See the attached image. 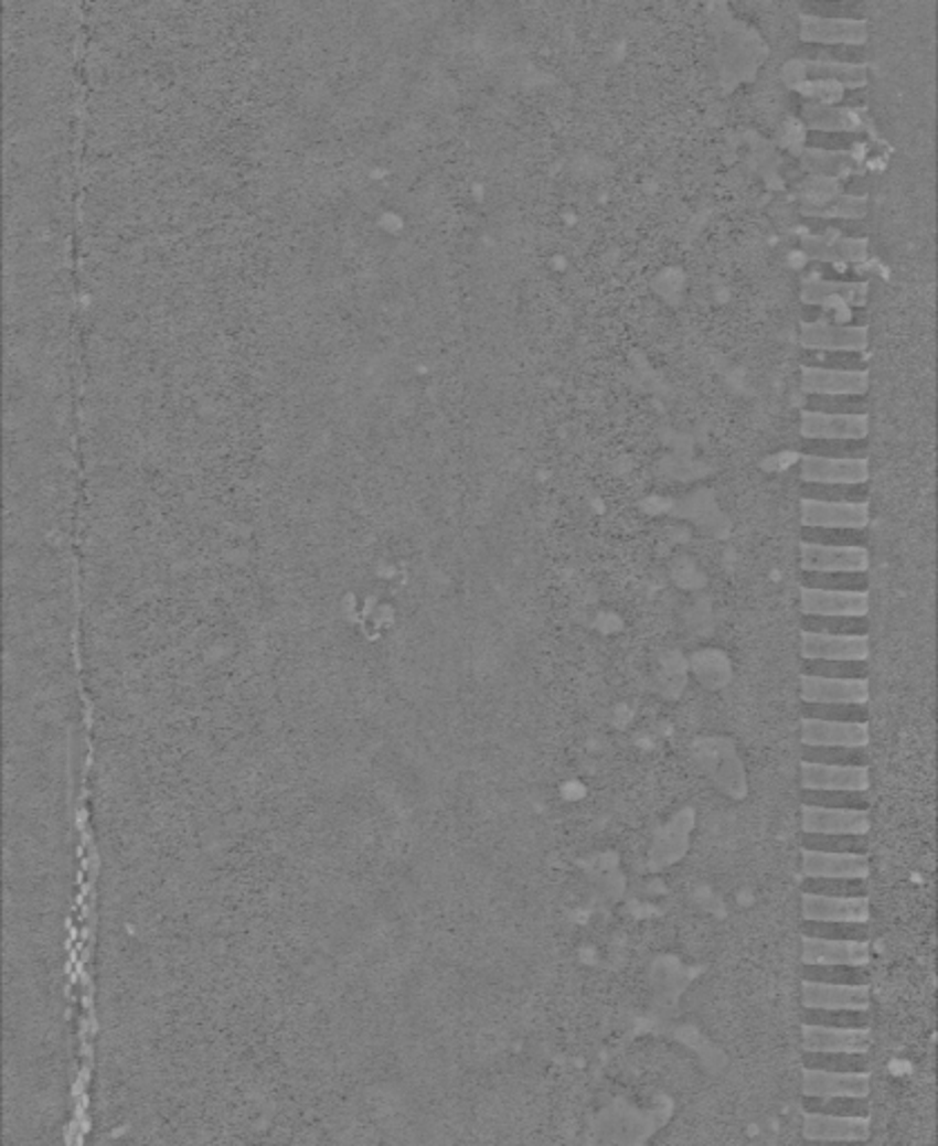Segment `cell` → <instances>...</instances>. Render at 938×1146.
I'll use <instances>...</instances> for the list:
<instances>
[{
	"label": "cell",
	"mask_w": 938,
	"mask_h": 1146,
	"mask_svg": "<svg viewBox=\"0 0 938 1146\" xmlns=\"http://www.w3.org/2000/svg\"><path fill=\"white\" fill-rule=\"evenodd\" d=\"M800 563H802V571H818V574L867 571L870 556H867V549H838V547H818V545L802 543Z\"/></svg>",
	"instance_id": "10"
},
{
	"label": "cell",
	"mask_w": 938,
	"mask_h": 1146,
	"mask_svg": "<svg viewBox=\"0 0 938 1146\" xmlns=\"http://www.w3.org/2000/svg\"><path fill=\"white\" fill-rule=\"evenodd\" d=\"M804 719L833 721V724H867V704H802Z\"/></svg>",
	"instance_id": "30"
},
{
	"label": "cell",
	"mask_w": 938,
	"mask_h": 1146,
	"mask_svg": "<svg viewBox=\"0 0 938 1146\" xmlns=\"http://www.w3.org/2000/svg\"><path fill=\"white\" fill-rule=\"evenodd\" d=\"M802 849L818 854H851L867 856V835H802Z\"/></svg>",
	"instance_id": "28"
},
{
	"label": "cell",
	"mask_w": 938,
	"mask_h": 1146,
	"mask_svg": "<svg viewBox=\"0 0 938 1146\" xmlns=\"http://www.w3.org/2000/svg\"><path fill=\"white\" fill-rule=\"evenodd\" d=\"M867 636H824L802 632L804 661H867Z\"/></svg>",
	"instance_id": "7"
},
{
	"label": "cell",
	"mask_w": 938,
	"mask_h": 1146,
	"mask_svg": "<svg viewBox=\"0 0 938 1146\" xmlns=\"http://www.w3.org/2000/svg\"><path fill=\"white\" fill-rule=\"evenodd\" d=\"M804 500L813 502H842V504H867V484H804Z\"/></svg>",
	"instance_id": "35"
},
{
	"label": "cell",
	"mask_w": 938,
	"mask_h": 1146,
	"mask_svg": "<svg viewBox=\"0 0 938 1146\" xmlns=\"http://www.w3.org/2000/svg\"><path fill=\"white\" fill-rule=\"evenodd\" d=\"M804 343L820 350H863L867 343V330L863 328H838V325H807Z\"/></svg>",
	"instance_id": "19"
},
{
	"label": "cell",
	"mask_w": 938,
	"mask_h": 1146,
	"mask_svg": "<svg viewBox=\"0 0 938 1146\" xmlns=\"http://www.w3.org/2000/svg\"><path fill=\"white\" fill-rule=\"evenodd\" d=\"M804 39L824 43H857L865 39V25L840 19H804Z\"/></svg>",
	"instance_id": "21"
},
{
	"label": "cell",
	"mask_w": 938,
	"mask_h": 1146,
	"mask_svg": "<svg viewBox=\"0 0 938 1146\" xmlns=\"http://www.w3.org/2000/svg\"><path fill=\"white\" fill-rule=\"evenodd\" d=\"M867 1075L804 1071V1097H867Z\"/></svg>",
	"instance_id": "17"
},
{
	"label": "cell",
	"mask_w": 938,
	"mask_h": 1146,
	"mask_svg": "<svg viewBox=\"0 0 938 1146\" xmlns=\"http://www.w3.org/2000/svg\"><path fill=\"white\" fill-rule=\"evenodd\" d=\"M800 602L804 617H867L870 596L846 591H820L800 589Z\"/></svg>",
	"instance_id": "4"
},
{
	"label": "cell",
	"mask_w": 938,
	"mask_h": 1146,
	"mask_svg": "<svg viewBox=\"0 0 938 1146\" xmlns=\"http://www.w3.org/2000/svg\"><path fill=\"white\" fill-rule=\"evenodd\" d=\"M802 676L838 678V681H867V661H804Z\"/></svg>",
	"instance_id": "34"
},
{
	"label": "cell",
	"mask_w": 938,
	"mask_h": 1146,
	"mask_svg": "<svg viewBox=\"0 0 938 1146\" xmlns=\"http://www.w3.org/2000/svg\"><path fill=\"white\" fill-rule=\"evenodd\" d=\"M804 390L811 395H829V397H857L867 390L865 372H840V369H820L804 367L802 372Z\"/></svg>",
	"instance_id": "14"
},
{
	"label": "cell",
	"mask_w": 938,
	"mask_h": 1146,
	"mask_svg": "<svg viewBox=\"0 0 938 1146\" xmlns=\"http://www.w3.org/2000/svg\"><path fill=\"white\" fill-rule=\"evenodd\" d=\"M804 1026L816 1028H838V1030H870V1013L867 1010H811L802 1013Z\"/></svg>",
	"instance_id": "29"
},
{
	"label": "cell",
	"mask_w": 938,
	"mask_h": 1146,
	"mask_svg": "<svg viewBox=\"0 0 938 1146\" xmlns=\"http://www.w3.org/2000/svg\"><path fill=\"white\" fill-rule=\"evenodd\" d=\"M802 699L804 704H867L870 683L802 676Z\"/></svg>",
	"instance_id": "9"
},
{
	"label": "cell",
	"mask_w": 938,
	"mask_h": 1146,
	"mask_svg": "<svg viewBox=\"0 0 938 1146\" xmlns=\"http://www.w3.org/2000/svg\"><path fill=\"white\" fill-rule=\"evenodd\" d=\"M802 789L804 791H867L870 771L849 767H820V763H802Z\"/></svg>",
	"instance_id": "12"
},
{
	"label": "cell",
	"mask_w": 938,
	"mask_h": 1146,
	"mask_svg": "<svg viewBox=\"0 0 938 1146\" xmlns=\"http://www.w3.org/2000/svg\"><path fill=\"white\" fill-rule=\"evenodd\" d=\"M802 893L824 898H867V880L863 878H804Z\"/></svg>",
	"instance_id": "32"
},
{
	"label": "cell",
	"mask_w": 938,
	"mask_h": 1146,
	"mask_svg": "<svg viewBox=\"0 0 938 1146\" xmlns=\"http://www.w3.org/2000/svg\"><path fill=\"white\" fill-rule=\"evenodd\" d=\"M802 806L835 808V811H867V791H802Z\"/></svg>",
	"instance_id": "31"
},
{
	"label": "cell",
	"mask_w": 938,
	"mask_h": 1146,
	"mask_svg": "<svg viewBox=\"0 0 938 1146\" xmlns=\"http://www.w3.org/2000/svg\"><path fill=\"white\" fill-rule=\"evenodd\" d=\"M802 587L804 589H820V591L867 593V589H870V574L867 571H835V574L802 571Z\"/></svg>",
	"instance_id": "23"
},
{
	"label": "cell",
	"mask_w": 938,
	"mask_h": 1146,
	"mask_svg": "<svg viewBox=\"0 0 938 1146\" xmlns=\"http://www.w3.org/2000/svg\"><path fill=\"white\" fill-rule=\"evenodd\" d=\"M802 1002H804V1008H811V1010H867L870 992H867V987L824 985V983L804 981Z\"/></svg>",
	"instance_id": "8"
},
{
	"label": "cell",
	"mask_w": 938,
	"mask_h": 1146,
	"mask_svg": "<svg viewBox=\"0 0 938 1146\" xmlns=\"http://www.w3.org/2000/svg\"><path fill=\"white\" fill-rule=\"evenodd\" d=\"M807 1115H829V1117H870V1100L867 1097H804Z\"/></svg>",
	"instance_id": "26"
},
{
	"label": "cell",
	"mask_w": 938,
	"mask_h": 1146,
	"mask_svg": "<svg viewBox=\"0 0 938 1146\" xmlns=\"http://www.w3.org/2000/svg\"><path fill=\"white\" fill-rule=\"evenodd\" d=\"M804 1052H867L872 1046L870 1030H838L804 1026Z\"/></svg>",
	"instance_id": "16"
},
{
	"label": "cell",
	"mask_w": 938,
	"mask_h": 1146,
	"mask_svg": "<svg viewBox=\"0 0 938 1146\" xmlns=\"http://www.w3.org/2000/svg\"><path fill=\"white\" fill-rule=\"evenodd\" d=\"M804 763H820V767H849V769H867L870 752L867 748H838V746H802Z\"/></svg>",
	"instance_id": "22"
},
{
	"label": "cell",
	"mask_w": 938,
	"mask_h": 1146,
	"mask_svg": "<svg viewBox=\"0 0 938 1146\" xmlns=\"http://www.w3.org/2000/svg\"><path fill=\"white\" fill-rule=\"evenodd\" d=\"M802 543L818 547H838V549H865L867 547V528H802Z\"/></svg>",
	"instance_id": "25"
},
{
	"label": "cell",
	"mask_w": 938,
	"mask_h": 1146,
	"mask_svg": "<svg viewBox=\"0 0 938 1146\" xmlns=\"http://www.w3.org/2000/svg\"><path fill=\"white\" fill-rule=\"evenodd\" d=\"M802 958H804V965L865 967L870 961V945L867 943H849V941H820V939L804 936Z\"/></svg>",
	"instance_id": "13"
},
{
	"label": "cell",
	"mask_w": 938,
	"mask_h": 1146,
	"mask_svg": "<svg viewBox=\"0 0 938 1146\" xmlns=\"http://www.w3.org/2000/svg\"><path fill=\"white\" fill-rule=\"evenodd\" d=\"M804 1071L842 1073V1075H867V1052H804Z\"/></svg>",
	"instance_id": "20"
},
{
	"label": "cell",
	"mask_w": 938,
	"mask_h": 1146,
	"mask_svg": "<svg viewBox=\"0 0 938 1146\" xmlns=\"http://www.w3.org/2000/svg\"><path fill=\"white\" fill-rule=\"evenodd\" d=\"M867 724H833L818 719H802L804 746H838V748H867Z\"/></svg>",
	"instance_id": "11"
},
{
	"label": "cell",
	"mask_w": 938,
	"mask_h": 1146,
	"mask_svg": "<svg viewBox=\"0 0 938 1146\" xmlns=\"http://www.w3.org/2000/svg\"><path fill=\"white\" fill-rule=\"evenodd\" d=\"M804 921L820 923H867L870 900L867 898H824L802 893Z\"/></svg>",
	"instance_id": "3"
},
{
	"label": "cell",
	"mask_w": 938,
	"mask_h": 1146,
	"mask_svg": "<svg viewBox=\"0 0 938 1146\" xmlns=\"http://www.w3.org/2000/svg\"><path fill=\"white\" fill-rule=\"evenodd\" d=\"M802 978L809 983L849 985V987H867V983H870L867 970L855 967V965H804Z\"/></svg>",
	"instance_id": "27"
},
{
	"label": "cell",
	"mask_w": 938,
	"mask_h": 1146,
	"mask_svg": "<svg viewBox=\"0 0 938 1146\" xmlns=\"http://www.w3.org/2000/svg\"><path fill=\"white\" fill-rule=\"evenodd\" d=\"M802 524L816 528H867L870 506L802 500Z\"/></svg>",
	"instance_id": "5"
},
{
	"label": "cell",
	"mask_w": 938,
	"mask_h": 1146,
	"mask_svg": "<svg viewBox=\"0 0 938 1146\" xmlns=\"http://www.w3.org/2000/svg\"><path fill=\"white\" fill-rule=\"evenodd\" d=\"M807 117L813 128L835 130V128H855L857 119L846 108H829V106H813L807 110Z\"/></svg>",
	"instance_id": "36"
},
{
	"label": "cell",
	"mask_w": 938,
	"mask_h": 1146,
	"mask_svg": "<svg viewBox=\"0 0 938 1146\" xmlns=\"http://www.w3.org/2000/svg\"><path fill=\"white\" fill-rule=\"evenodd\" d=\"M867 415H829V413H804L802 435L822 441H860L867 435Z\"/></svg>",
	"instance_id": "1"
},
{
	"label": "cell",
	"mask_w": 938,
	"mask_h": 1146,
	"mask_svg": "<svg viewBox=\"0 0 938 1146\" xmlns=\"http://www.w3.org/2000/svg\"><path fill=\"white\" fill-rule=\"evenodd\" d=\"M807 1139H840V1142H867L870 1122L855 1117H829V1115H807L804 1120Z\"/></svg>",
	"instance_id": "18"
},
{
	"label": "cell",
	"mask_w": 938,
	"mask_h": 1146,
	"mask_svg": "<svg viewBox=\"0 0 938 1146\" xmlns=\"http://www.w3.org/2000/svg\"><path fill=\"white\" fill-rule=\"evenodd\" d=\"M802 828L816 835H867L870 815L867 811H835L802 806Z\"/></svg>",
	"instance_id": "6"
},
{
	"label": "cell",
	"mask_w": 938,
	"mask_h": 1146,
	"mask_svg": "<svg viewBox=\"0 0 938 1146\" xmlns=\"http://www.w3.org/2000/svg\"><path fill=\"white\" fill-rule=\"evenodd\" d=\"M804 484H867V460H835L807 454L802 460Z\"/></svg>",
	"instance_id": "2"
},
{
	"label": "cell",
	"mask_w": 938,
	"mask_h": 1146,
	"mask_svg": "<svg viewBox=\"0 0 938 1146\" xmlns=\"http://www.w3.org/2000/svg\"><path fill=\"white\" fill-rule=\"evenodd\" d=\"M802 874H804V878H863V880H867L870 863H867V856L802 852Z\"/></svg>",
	"instance_id": "15"
},
{
	"label": "cell",
	"mask_w": 938,
	"mask_h": 1146,
	"mask_svg": "<svg viewBox=\"0 0 938 1146\" xmlns=\"http://www.w3.org/2000/svg\"><path fill=\"white\" fill-rule=\"evenodd\" d=\"M804 1146H867V1142H840V1139L822 1142V1139H807Z\"/></svg>",
	"instance_id": "37"
},
{
	"label": "cell",
	"mask_w": 938,
	"mask_h": 1146,
	"mask_svg": "<svg viewBox=\"0 0 938 1146\" xmlns=\"http://www.w3.org/2000/svg\"><path fill=\"white\" fill-rule=\"evenodd\" d=\"M802 934L807 939H820V941H849V943H867L870 941V925L867 923H820V921H804Z\"/></svg>",
	"instance_id": "33"
},
{
	"label": "cell",
	"mask_w": 938,
	"mask_h": 1146,
	"mask_svg": "<svg viewBox=\"0 0 938 1146\" xmlns=\"http://www.w3.org/2000/svg\"><path fill=\"white\" fill-rule=\"evenodd\" d=\"M802 632L824 636H867V617H802Z\"/></svg>",
	"instance_id": "24"
}]
</instances>
